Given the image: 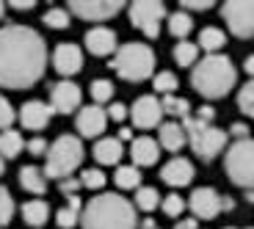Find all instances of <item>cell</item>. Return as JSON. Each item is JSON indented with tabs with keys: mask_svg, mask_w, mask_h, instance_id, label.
Segmentation results:
<instances>
[{
	"mask_svg": "<svg viewBox=\"0 0 254 229\" xmlns=\"http://www.w3.org/2000/svg\"><path fill=\"white\" fill-rule=\"evenodd\" d=\"M47 69L45 39L28 25L0 28V86L3 89H31Z\"/></svg>",
	"mask_w": 254,
	"mask_h": 229,
	"instance_id": "6da1fadb",
	"label": "cell"
},
{
	"mask_svg": "<svg viewBox=\"0 0 254 229\" xmlns=\"http://www.w3.org/2000/svg\"><path fill=\"white\" fill-rule=\"evenodd\" d=\"M83 229H138V207L119 193L91 196L80 216Z\"/></svg>",
	"mask_w": 254,
	"mask_h": 229,
	"instance_id": "7a4b0ae2",
	"label": "cell"
},
{
	"mask_svg": "<svg viewBox=\"0 0 254 229\" xmlns=\"http://www.w3.org/2000/svg\"><path fill=\"white\" fill-rule=\"evenodd\" d=\"M238 80V69L227 56H204L193 69H190V86L204 97V100H221L232 91Z\"/></svg>",
	"mask_w": 254,
	"mask_h": 229,
	"instance_id": "3957f363",
	"label": "cell"
},
{
	"mask_svg": "<svg viewBox=\"0 0 254 229\" xmlns=\"http://www.w3.org/2000/svg\"><path fill=\"white\" fill-rule=\"evenodd\" d=\"M155 64H158V58H155L152 47L144 42H127L111 58V69L127 83H141L146 77H152Z\"/></svg>",
	"mask_w": 254,
	"mask_h": 229,
	"instance_id": "277c9868",
	"label": "cell"
},
{
	"mask_svg": "<svg viewBox=\"0 0 254 229\" xmlns=\"http://www.w3.org/2000/svg\"><path fill=\"white\" fill-rule=\"evenodd\" d=\"M183 127L185 133H188V144L190 149H193V155H196L199 160H204V163H210V160H216L221 152H227L229 149V133L221 127H216V124H207V121L196 119V116L190 114L188 119H183Z\"/></svg>",
	"mask_w": 254,
	"mask_h": 229,
	"instance_id": "5b68a950",
	"label": "cell"
},
{
	"mask_svg": "<svg viewBox=\"0 0 254 229\" xmlns=\"http://www.w3.org/2000/svg\"><path fill=\"white\" fill-rule=\"evenodd\" d=\"M80 163H83L80 138H77V135H58L45 155V174L61 182V179L72 177V172H75Z\"/></svg>",
	"mask_w": 254,
	"mask_h": 229,
	"instance_id": "8992f818",
	"label": "cell"
},
{
	"mask_svg": "<svg viewBox=\"0 0 254 229\" xmlns=\"http://www.w3.org/2000/svg\"><path fill=\"white\" fill-rule=\"evenodd\" d=\"M224 172L238 188L254 191V138L229 144V149L224 152Z\"/></svg>",
	"mask_w": 254,
	"mask_h": 229,
	"instance_id": "52a82bcc",
	"label": "cell"
},
{
	"mask_svg": "<svg viewBox=\"0 0 254 229\" xmlns=\"http://www.w3.org/2000/svg\"><path fill=\"white\" fill-rule=\"evenodd\" d=\"M133 28H138L146 39H158L160 36V22L166 19V6L160 0H135L127 8Z\"/></svg>",
	"mask_w": 254,
	"mask_h": 229,
	"instance_id": "ba28073f",
	"label": "cell"
},
{
	"mask_svg": "<svg viewBox=\"0 0 254 229\" xmlns=\"http://www.w3.org/2000/svg\"><path fill=\"white\" fill-rule=\"evenodd\" d=\"M221 17L232 36L238 39L254 36V0H229L221 6Z\"/></svg>",
	"mask_w": 254,
	"mask_h": 229,
	"instance_id": "9c48e42d",
	"label": "cell"
},
{
	"mask_svg": "<svg viewBox=\"0 0 254 229\" xmlns=\"http://www.w3.org/2000/svg\"><path fill=\"white\" fill-rule=\"evenodd\" d=\"M69 14H75L77 19H86V22H105V19L116 17V14L125 8L122 0H72L66 3Z\"/></svg>",
	"mask_w": 254,
	"mask_h": 229,
	"instance_id": "30bf717a",
	"label": "cell"
},
{
	"mask_svg": "<svg viewBox=\"0 0 254 229\" xmlns=\"http://www.w3.org/2000/svg\"><path fill=\"white\" fill-rule=\"evenodd\" d=\"M130 119L138 130H152V127H160L163 124V105L155 94H144L133 102L130 108Z\"/></svg>",
	"mask_w": 254,
	"mask_h": 229,
	"instance_id": "8fae6325",
	"label": "cell"
},
{
	"mask_svg": "<svg viewBox=\"0 0 254 229\" xmlns=\"http://www.w3.org/2000/svg\"><path fill=\"white\" fill-rule=\"evenodd\" d=\"M188 207H190V213H193L196 221L199 218L210 221V218H216L218 213L224 210V196L216 191V188H196L188 199Z\"/></svg>",
	"mask_w": 254,
	"mask_h": 229,
	"instance_id": "7c38bea8",
	"label": "cell"
},
{
	"mask_svg": "<svg viewBox=\"0 0 254 229\" xmlns=\"http://www.w3.org/2000/svg\"><path fill=\"white\" fill-rule=\"evenodd\" d=\"M108 127V111L100 105H86L75 116V130L83 138H102V130Z\"/></svg>",
	"mask_w": 254,
	"mask_h": 229,
	"instance_id": "4fadbf2b",
	"label": "cell"
},
{
	"mask_svg": "<svg viewBox=\"0 0 254 229\" xmlns=\"http://www.w3.org/2000/svg\"><path fill=\"white\" fill-rule=\"evenodd\" d=\"M80 86L72 80H58L53 83V89H50V108L56 111V114H64V116H69L75 114L77 108H80Z\"/></svg>",
	"mask_w": 254,
	"mask_h": 229,
	"instance_id": "5bb4252c",
	"label": "cell"
},
{
	"mask_svg": "<svg viewBox=\"0 0 254 229\" xmlns=\"http://www.w3.org/2000/svg\"><path fill=\"white\" fill-rule=\"evenodd\" d=\"M50 64L58 75L72 77V75H77L80 66H83V50L77 45H72V42H64V45H58L56 50H53Z\"/></svg>",
	"mask_w": 254,
	"mask_h": 229,
	"instance_id": "9a60e30c",
	"label": "cell"
},
{
	"mask_svg": "<svg viewBox=\"0 0 254 229\" xmlns=\"http://www.w3.org/2000/svg\"><path fill=\"white\" fill-rule=\"evenodd\" d=\"M53 114L56 111L50 108V102H42V100H28L22 108H19V124L25 130H45L50 124Z\"/></svg>",
	"mask_w": 254,
	"mask_h": 229,
	"instance_id": "2e32d148",
	"label": "cell"
},
{
	"mask_svg": "<svg viewBox=\"0 0 254 229\" xmlns=\"http://www.w3.org/2000/svg\"><path fill=\"white\" fill-rule=\"evenodd\" d=\"M86 50L91 53V56L97 58H105V56H116V50H119V45H116V33L111 31V28L105 25H97L91 28V31H86Z\"/></svg>",
	"mask_w": 254,
	"mask_h": 229,
	"instance_id": "e0dca14e",
	"label": "cell"
},
{
	"mask_svg": "<svg viewBox=\"0 0 254 229\" xmlns=\"http://www.w3.org/2000/svg\"><path fill=\"white\" fill-rule=\"evenodd\" d=\"M160 179H163L166 185H172V188H185V185H190V179H193V163H190L188 158L174 155V158L160 169Z\"/></svg>",
	"mask_w": 254,
	"mask_h": 229,
	"instance_id": "ac0fdd59",
	"label": "cell"
},
{
	"mask_svg": "<svg viewBox=\"0 0 254 229\" xmlns=\"http://www.w3.org/2000/svg\"><path fill=\"white\" fill-rule=\"evenodd\" d=\"M130 158H133V166L138 169H146V166H155L160 158V144L149 135H141L130 144Z\"/></svg>",
	"mask_w": 254,
	"mask_h": 229,
	"instance_id": "d6986e66",
	"label": "cell"
},
{
	"mask_svg": "<svg viewBox=\"0 0 254 229\" xmlns=\"http://www.w3.org/2000/svg\"><path fill=\"white\" fill-rule=\"evenodd\" d=\"M158 144L166 152H180L188 144V133H185L183 121H163L158 127Z\"/></svg>",
	"mask_w": 254,
	"mask_h": 229,
	"instance_id": "ffe728a7",
	"label": "cell"
},
{
	"mask_svg": "<svg viewBox=\"0 0 254 229\" xmlns=\"http://www.w3.org/2000/svg\"><path fill=\"white\" fill-rule=\"evenodd\" d=\"M122 155H125V147H122L119 138H111V135H105V138H100L94 144V160L100 166H119Z\"/></svg>",
	"mask_w": 254,
	"mask_h": 229,
	"instance_id": "44dd1931",
	"label": "cell"
},
{
	"mask_svg": "<svg viewBox=\"0 0 254 229\" xmlns=\"http://www.w3.org/2000/svg\"><path fill=\"white\" fill-rule=\"evenodd\" d=\"M19 185H22L28 193H33V196H45L47 174L42 172V169H36V166H22V169H19Z\"/></svg>",
	"mask_w": 254,
	"mask_h": 229,
	"instance_id": "7402d4cb",
	"label": "cell"
},
{
	"mask_svg": "<svg viewBox=\"0 0 254 229\" xmlns=\"http://www.w3.org/2000/svg\"><path fill=\"white\" fill-rule=\"evenodd\" d=\"M80 216H83L80 196H66V207H61L56 213V224H58V229H72L80 224Z\"/></svg>",
	"mask_w": 254,
	"mask_h": 229,
	"instance_id": "603a6c76",
	"label": "cell"
},
{
	"mask_svg": "<svg viewBox=\"0 0 254 229\" xmlns=\"http://www.w3.org/2000/svg\"><path fill=\"white\" fill-rule=\"evenodd\" d=\"M22 218L31 227H45L50 221V204L45 199H31V202L22 204Z\"/></svg>",
	"mask_w": 254,
	"mask_h": 229,
	"instance_id": "cb8c5ba5",
	"label": "cell"
},
{
	"mask_svg": "<svg viewBox=\"0 0 254 229\" xmlns=\"http://www.w3.org/2000/svg\"><path fill=\"white\" fill-rule=\"evenodd\" d=\"M196 45H199V50H204L207 56H218V50L227 45V33H224L221 28H202Z\"/></svg>",
	"mask_w": 254,
	"mask_h": 229,
	"instance_id": "d4e9b609",
	"label": "cell"
},
{
	"mask_svg": "<svg viewBox=\"0 0 254 229\" xmlns=\"http://www.w3.org/2000/svg\"><path fill=\"white\" fill-rule=\"evenodd\" d=\"M28 141H22V135H19V130H6V133H0V158H17L22 149H25Z\"/></svg>",
	"mask_w": 254,
	"mask_h": 229,
	"instance_id": "484cf974",
	"label": "cell"
},
{
	"mask_svg": "<svg viewBox=\"0 0 254 229\" xmlns=\"http://www.w3.org/2000/svg\"><path fill=\"white\" fill-rule=\"evenodd\" d=\"M114 179L122 191H138L141 188V169L138 166H116Z\"/></svg>",
	"mask_w": 254,
	"mask_h": 229,
	"instance_id": "4316f807",
	"label": "cell"
},
{
	"mask_svg": "<svg viewBox=\"0 0 254 229\" xmlns=\"http://www.w3.org/2000/svg\"><path fill=\"white\" fill-rule=\"evenodd\" d=\"M172 56L180 66H190V69H193V66L199 64V45L196 42H177Z\"/></svg>",
	"mask_w": 254,
	"mask_h": 229,
	"instance_id": "83f0119b",
	"label": "cell"
},
{
	"mask_svg": "<svg viewBox=\"0 0 254 229\" xmlns=\"http://www.w3.org/2000/svg\"><path fill=\"white\" fill-rule=\"evenodd\" d=\"M160 105H163V114L174 116V119H180V121L190 116V102L185 100V97H174V94L160 97Z\"/></svg>",
	"mask_w": 254,
	"mask_h": 229,
	"instance_id": "f1b7e54d",
	"label": "cell"
},
{
	"mask_svg": "<svg viewBox=\"0 0 254 229\" xmlns=\"http://www.w3.org/2000/svg\"><path fill=\"white\" fill-rule=\"evenodd\" d=\"M190 28H193V17H190L188 11H183V8L169 17V31H172V36H177L180 42H185V36L190 33Z\"/></svg>",
	"mask_w": 254,
	"mask_h": 229,
	"instance_id": "f546056e",
	"label": "cell"
},
{
	"mask_svg": "<svg viewBox=\"0 0 254 229\" xmlns=\"http://www.w3.org/2000/svg\"><path fill=\"white\" fill-rule=\"evenodd\" d=\"M42 19H45V25L53 28V31H66L72 22V14H69V8H64V6H53L45 11Z\"/></svg>",
	"mask_w": 254,
	"mask_h": 229,
	"instance_id": "4dcf8cb0",
	"label": "cell"
},
{
	"mask_svg": "<svg viewBox=\"0 0 254 229\" xmlns=\"http://www.w3.org/2000/svg\"><path fill=\"white\" fill-rule=\"evenodd\" d=\"M158 204H160V193L155 191V188L141 185L138 191H135V207H138L141 213H152Z\"/></svg>",
	"mask_w": 254,
	"mask_h": 229,
	"instance_id": "1f68e13d",
	"label": "cell"
},
{
	"mask_svg": "<svg viewBox=\"0 0 254 229\" xmlns=\"http://www.w3.org/2000/svg\"><path fill=\"white\" fill-rule=\"evenodd\" d=\"M91 100H94V105H105V102H114V83L105 80V77H97L94 83H91Z\"/></svg>",
	"mask_w": 254,
	"mask_h": 229,
	"instance_id": "d6a6232c",
	"label": "cell"
},
{
	"mask_svg": "<svg viewBox=\"0 0 254 229\" xmlns=\"http://www.w3.org/2000/svg\"><path fill=\"white\" fill-rule=\"evenodd\" d=\"M177 77H174V72H158V75L152 77V89L158 91V94H163V97H169V94H174L177 91Z\"/></svg>",
	"mask_w": 254,
	"mask_h": 229,
	"instance_id": "836d02e7",
	"label": "cell"
},
{
	"mask_svg": "<svg viewBox=\"0 0 254 229\" xmlns=\"http://www.w3.org/2000/svg\"><path fill=\"white\" fill-rule=\"evenodd\" d=\"M160 210H163L169 218H183L185 199L180 196V193H169V196H163V202H160Z\"/></svg>",
	"mask_w": 254,
	"mask_h": 229,
	"instance_id": "e575fe53",
	"label": "cell"
},
{
	"mask_svg": "<svg viewBox=\"0 0 254 229\" xmlns=\"http://www.w3.org/2000/svg\"><path fill=\"white\" fill-rule=\"evenodd\" d=\"M238 108L254 119V80H249L241 86V91H238Z\"/></svg>",
	"mask_w": 254,
	"mask_h": 229,
	"instance_id": "d590c367",
	"label": "cell"
},
{
	"mask_svg": "<svg viewBox=\"0 0 254 229\" xmlns=\"http://www.w3.org/2000/svg\"><path fill=\"white\" fill-rule=\"evenodd\" d=\"M80 182H83V188H89V191H102V188H105V174H102L100 169H83Z\"/></svg>",
	"mask_w": 254,
	"mask_h": 229,
	"instance_id": "8d00e7d4",
	"label": "cell"
},
{
	"mask_svg": "<svg viewBox=\"0 0 254 229\" xmlns=\"http://www.w3.org/2000/svg\"><path fill=\"white\" fill-rule=\"evenodd\" d=\"M11 218H14V199L8 193V188L0 185V227H6Z\"/></svg>",
	"mask_w": 254,
	"mask_h": 229,
	"instance_id": "74e56055",
	"label": "cell"
},
{
	"mask_svg": "<svg viewBox=\"0 0 254 229\" xmlns=\"http://www.w3.org/2000/svg\"><path fill=\"white\" fill-rule=\"evenodd\" d=\"M14 108H11V102L6 100V97L0 94V130L6 133V130H11V124H14Z\"/></svg>",
	"mask_w": 254,
	"mask_h": 229,
	"instance_id": "f35d334b",
	"label": "cell"
},
{
	"mask_svg": "<svg viewBox=\"0 0 254 229\" xmlns=\"http://www.w3.org/2000/svg\"><path fill=\"white\" fill-rule=\"evenodd\" d=\"M83 188V182H80V177H66V179H61L58 182V191L64 193V196H77V191Z\"/></svg>",
	"mask_w": 254,
	"mask_h": 229,
	"instance_id": "ab89813d",
	"label": "cell"
},
{
	"mask_svg": "<svg viewBox=\"0 0 254 229\" xmlns=\"http://www.w3.org/2000/svg\"><path fill=\"white\" fill-rule=\"evenodd\" d=\"M47 149H50V144H47L42 135H33V138L25 144V152L28 155H36V158H39V155H47Z\"/></svg>",
	"mask_w": 254,
	"mask_h": 229,
	"instance_id": "60d3db41",
	"label": "cell"
},
{
	"mask_svg": "<svg viewBox=\"0 0 254 229\" xmlns=\"http://www.w3.org/2000/svg\"><path fill=\"white\" fill-rule=\"evenodd\" d=\"M216 6V3H213V0H183V3H180V8H183V11H210V8Z\"/></svg>",
	"mask_w": 254,
	"mask_h": 229,
	"instance_id": "b9f144b4",
	"label": "cell"
},
{
	"mask_svg": "<svg viewBox=\"0 0 254 229\" xmlns=\"http://www.w3.org/2000/svg\"><path fill=\"white\" fill-rule=\"evenodd\" d=\"M127 116H130V108H127L125 102H111V105H108V119H114V121H125Z\"/></svg>",
	"mask_w": 254,
	"mask_h": 229,
	"instance_id": "7bdbcfd3",
	"label": "cell"
},
{
	"mask_svg": "<svg viewBox=\"0 0 254 229\" xmlns=\"http://www.w3.org/2000/svg\"><path fill=\"white\" fill-rule=\"evenodd\" d=\"M229 135L235 141H243V138H249V124H243V121H235L232 127H229Z\"/></svg>",
	"mask_w": 254,
	"mask_h": 229,
	"instance_id": "ee69618b",
	"label": "cell"
},
{
	"mask_svg": "<svg viewBox=\"0 0 254 229\" xmlns=\"http://www.w3.org/2000/svg\"><path fill=\"white\" fill-rule=\"evenodd\" d=\"M196 119H202V121H207V124H213V119H216V111L210 108V105H202V108H196Z\"/></svg>",
	"mask_w": 254,
	"mask_h": 229,
	"instance_id": "f6af8a7d",
	"label": "cell"
},
{
	"mask_svg": "<svg viewBox=\"0 0 254 229\" xmlns=\"http://www.w3.org/2000/svg\"><path fill=\"white\" fill-rule=\"evenodd\" d=\"M8 6H11L14 11H31V8H36V3H33V0H11Z\"/></svg>",
	"mask_w": 254,
	"mask_h": 229,
	"instance_id": "bcb514c9",
	"label": "cell"
},
{
	"mask_svg": "<svg viewBox=\"0 0 254 229\" xmlns=\"http://www.w3.org/2000/svg\"><path fill=\"white\" fill-rule=\"evenodd\" d=\"M174 229H196V218H180Z\"/></svg>",
	"mask_w": 254,
	"mask_h": 229,
	"instance_id": "7dc6e473",
	"label": "cell"
},
{
	"mask_svg": "<svg viewBox=\"0 0 254 229\" xmlns=\"http://www.w3.org/2000/svg\"><path fill=\"white\" fill-rule=\"evenodd\" d=\"M116 138H119L122 144H125V141H130V144H133V141H135V138H133V130H130V127H122V130H119V135H116Z\"/></svg>",
	"mask_w": 254,
	"mask_h": 229,
	"instance_id": "c3c4849f",
	"label": "cell"
},
{
	"mask_svg": "<svg viewBox=\"0 0 254 229\" xmlns=\"http://www.w3.org/2000/svg\"><path fill=\"white\" fill-rule=\"evenodd\" d=\"M243 69H246V75H252V80H254V56H249L246 61H243Z\"/></svg>",
	"mask_w": 254,
	"mask_h": 229,
	"instance_id": "681fc988",
	"label": "cell"
},
{
	"mask_svg": "<svg viewBox=\"0 0 254 229\" xmlns=\"http://www.w3.org/2000/svg\"><path fill=\"white\" fill-rule=\"evenodd\" d=\"M224 210H235V199L232 196H224Z\"/></svg>",
	"mask_w": 254,
	"mask_h": 229,
	"instance_id": "f907efd6",
	"label": "cell"
},
{
	"mask_svg": "<svg viewBox=\"0 0 254 229\" xmlns=\"http://www.w3.org/2000/svg\"><path fill=\"white\" fill-rule=\"evenodd\" d=\"M141 229H158V227H155V221H152V218H144V224H141Z\"/></svg>",
	"mask_w": 254,
	"mask_h": 229,
	"instance_id": "816d5d0a",
	"label": "cell"
},
{
	"mask_svg": "<svg viewBox=\"0 0 254 229\" xmlns=\"http://www.w3.org/2000/svg\"><path fill=\"white\" fill-rule=\"evenodd\" d=\"M6 172V158H0V174Z\"/></svg>",
	"mask_w": 254,
	"mask_h": 229,
	"instance_id": "f5cc1de1",
	"label": "cell"
},
{
	"mask_svg": "<svg viewBox=\"0 0 254 229\" xmlns=\"http://www.w3.org/2000/svg\"><path fill=\"white\" fill-rule=\"evenodd\" d=\"M246 199H249V202H254V191H246Z\"/></svg>",
	"mask_w": 254,
	"mask_h": 229,
	"instance_id": "db71d44e",
	"label": "cell"
},
{
	"mask_svg": "<svg viewBox=\"0 0 254 229\" xmlns=\"http://www.w3.org/2000/svg\"><path fill=\"white\" fill-rule=\"evenodd\" d=\"M3 14H6V6H3V3H0V19H3Z\"/></svg>",
	"mask_w": 254,
	"mask_h": 229,
	"instance_id": "11a10c76",
	"label": "cell"
},
{
	"mask_svg": "<svg viewBox=\"0 0 254 229\" xmlns=\"http://www.w3.org/2000/svg\"><path fill=\"white\" fill-rule=\"evenodd\" d=\"M227 229H235V227H227Z\"/></svg>",
	"mask_w": 254,
	"mask_h": 229,
	"instance_id": "9f6ffc18",
	"label": "cell"
},
{
	"mask_svg": "<svg viewBox=\"0 0 254 229\" xmlns=\"http://www.w3.org/2000/svg\"><path fill=\"white\" fill-rule=\"evenodd\" d=\"M249 229H254V227H249Z\"/></svg>",
	"mask_w": 254,
	"mask_h": 229,
	"instance_id": "6f0895ef",
	"label": "cell"
}]
</instances>
